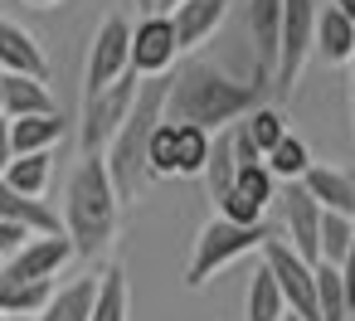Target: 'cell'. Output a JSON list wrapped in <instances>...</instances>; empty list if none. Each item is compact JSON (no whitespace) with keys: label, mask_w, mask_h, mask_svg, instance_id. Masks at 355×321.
Wrapping results in <instances>:
<instances>
[{"label":"cell","mask_w":355,"mask_h":321,"mask_svg":"<svg viewBox=\"0 0 355 321\" xmlns=\"http://www.w3.org/2000/svg\"><path fill=\"white\" fill-rule=\"evenodd\" d=\"M316 321H350L345 287H340V272L331 263H316Z\"/></svg>","instance_id":"obj_29"},{"label":"cell","mask_w":355,"mask_h":321,"mask_svg":"<svg viewBox=\"0 0 355 321\" xmlns=\"http://www.w3.org/2000/svg\"><path fill=\"white\" fill-rule=\"evenodd\" d=\"M316 0H282V35H277V93L287 98L302 78V69L311 64V49H316Z\"/></svg>","instance_id":"obj_6"},{"label":"cell","mask_w":355,"mask_h":321,"mask_svg":"<svg viewBox=\"0 0 355 321\" xmlns=\"http://www.w3.org/2000/svg\"><path fill=\"white\" fill-rule=\"evenodd\" d=\"M277 35H282V0H248V40H253V78L272 83L277 69Z\"/></svg>","instance_id":"obj_15"},{"label":"cell","mask_w":355,"mask_h":321,"mask_svg":"<svg viewBox=\"0 0 355 321\" xmlns=\"http://www.w3.org/2000/svg\"><path fill=\"white\" fill-rule=\"evenodd\" d=\"M25 6H35V10H49V6H64V0H25Z\"/></svg>","instance_id":"obj_39"},{"label":"cell","mask_w":355,"mask_h":321,"mask_svg":"<svg viewBox=\"0 0 355 321\" xmlns=\"http://www.w3.org/2000/svg\"><path fill=\"white\" fill-rule=\"evenodd\" d=\"M268 234H272L268 224H229V219H209V224L200 229V238H195L190 263H185V287H205L219 268H229L234 258L263 248Z\"/></svg>","instance_id":"obj_4"},{"label":"cell","mask_w":355,"mask_h":321,"mask_svg":"<svg viewBox=\"0 0 355 321\" xmlns=\"http://www.w3.org/2000/svg\"><path fill=\"white\" fill-rule=\"evenodd\" d=\"M326 214H345V219H355V175H345L340 166H311L302 180H297Z\"/></svg>","instance_id":"obj_17"},{"label":"cell","mask_w":355,"mask_h":321,"mask_svg":"<svg viewBox=\"0 0 355 321\" xmlns=\"http://www.w3.org/2000/svg\"><path fill=\"white\" fill-rule=\"evenodd\" d=\"M0 93H6V117L10 122H20V117H54L59 112L49 83H40V78H6L0 73Z\"/></svg>","instance_id":"obj_19"},{"label":"cell","mask_w":355,"mask_h":321,"mask_svg":"<svg viewBox=\"0 0 355 321\" xmlns=\"http://www.w3.org/2000/svg\"><path fill=\"white\" fill-rule=\"evenodd\" d=\"M263 88L258 78H234L205 59H190L185 69L171 73V93H166V122H185L200 132H224L239 117H248L253 107H263Z\"/></svg>","instance_id":"obj_1"},{"label":"cell","mask_w":355,"mask_h":321,"mask_svg":"<svg viewBox=\"0 0 355 321\" xmlns=\"http://www.w3.org/2000/svg\"><path fill=\"white\" fill-rule=\"evenodd\" d=\"M54 297V282H0V316H40Z\"/></svg>","instance_id":"obj_27"},{"label":"cell","mask_w":355,"mask_h":321,"mask_svg":"<svg viewBox=\"0 0 355 321\" xmlns=\"http://www.w3.org/2000/svg\"><path fill=\"white\" fill-rule=\"evenodd\" d=\"M282 224H287V248L302 263H321V205L302 190V185H282Z\"/></svg>","instance_id":"obj_13"},{"label":"cell","mask_w":355,"mask_h":321,"mask_svg":"<svg viewBox=\"0 0 355 321\" xmlns=\"http://www.w3.org/2000/svg\"><path fill=\"white\" fill-rule=\"evenodd\" d=\"M258 253H263V268L272 272V282H277V292H282V302H287V316L316 321V268L302 263V258L287 248V238H277V234H268V243H263Z\"/></svg>","instance_id":"obj_8"},{"label":"cell","mask_w":355,"mask_h":321,"mask_svg":"<svg viewBox=\"0 0 355 321\" xmlns=\"http://www.w3.org/2000/svg\"><path fill=\"white\" fill-rule=\"evenodd\" d=\"M117 214H122V205H117V190L107 180L103 156H83L73 166V175H69L64 214H59L64 238L73 243V253H83V258L103 253L117 238Z\"/></svg>","instance_id":"obj_3"},{"label":"cell","mask_w":355,"mask_h":321,"mask_svg":"<svg viewBox=\"0 0 355 321\" xmlns=\"http://www.w3.org/2000/svg\"><path fill=\"white\" fill-rule=\"evenodd\" d=\"M282 321H297V316H282Z\"/></svg>","instance_id":"obj_41"},{"label":"cell","mask_w":355,"mask_h":321,"mask_svg":"<svg viewBox=\"0 0 355 321\" xmlns=\"http://www.w3.org/2000/svg\"><path fill=\"white\" fill-rule=\"evenodd\" d=\"M331 6H336V10H340V15H345V20L355 25V0H331Z\"/></svg>","instance_id":"obj_37"},{"label":"cell","mask_w":355,"mask_h":321,"mask_svg":"<svg viewBox=\"0 0 355 321\" xmlns=\"http://www.w3.org/2000/svg\"><path fill=\"white\" fill-rule=\"evenodd\" d=\"M166 93H171V78H141L127 122L117 127V137L103 151V166H107V180L117 190V205H132L146 190V151H151L156 127L166 122Z\"/></svg>","instance_id":"obj_2"},{"label":"cell","mask_w":355,"mask_h":321,"mask_svg":"<svg viewBox=\"0 0 355 321\" xmlns=\"http://www.w3.org/2000/svg\"><path fill=\"white\" fill-rule=\"evenodd\" d=\"M340 287H345V306H350V316H355V243H350V253L340 258Z\"/></svg>","instance_id":"obj_33"},{"label":"cell","mask_w":355,"mask_h":321,"mask_svg":"<svg viewBox=\"0 0 355 321\" xmlns=\"http://www.w3.org/2000/svg\"><path fill=\"white\" fill-rule=\"evenodd\" d=\"M137 88H141V78L127 73L122 83L103 88L98 98H83V156H103L107 151V141L117 137V127L127 122V112L137 103Z\"/></svg>","instance_id":"obj_9"},{"label":"cell","mask_w":355,"mask_h":321,"mask_svg":"<svg viewBox=\"0 0 355 321\" xmlns=\"http://www.w3.org/2000/svg\"><path fill=\"white\" fill-rule=\"evenodd\" d=\"M137 10H141V20H151V15H161V0H137Z\"/></svg>","instance_id":"obj_36"},{"label":"cell","mask_w":355,"mask_h":321,"mask_svg":"<svg viewBox=\"0 0 355 321\" xmlns=\"http://www.w3.org/2000/svg\"><path fill=\"white\" fill-rule=\"evenodd\" d=\"M321 263H331V268H340V258L350 253V243H355V219H345V214H326L321 209Z\"/></svg>","instance_id":"obj_31"},{"label":"cell","mask_w":355,"mask_h":321,"mask_svg":"<svg viewBox=\"0 0 355 321\" xmlns=\"http://www.w3.org/2000/svg\"><path fill=\"white\" fill-rule=\"evenodd\" d=\"M311 54L321 64H350L355 59V25L336 6H321L316 10V49Z\"/></svg>","instance_id":"obj_18"},{"label":"cell","mask_w":355,"mask_h":321,"mask_svg":"<svg viewBox=\"0 0 355 321\" xmlns=\"http://www.w3.org/2000/svg\"><path fill=\"white\" fill-rule=\"evenodd\" d=\"M127 316H132V287H127L122 263H112V268L98 272V297H93L88 321H127Z\"/></svg>","instance_id":"obj_23"},{"label":"cell","mask_w":355,"mask_h":321,"mask_svg":"<svg viewBox=\"0 0 355 321\" xmlns=\"http://www.w3.org/2000/svg\"><path fill=\"white\" fill-rule=\"evenodd\" d=\"M243 316H248V321H282V316H287V302H282V292H277V282H272V272H268L263 263L253 268Z\"/></svg>","instance_id":"obj_26"},{"label":"cell","mask_w":355,"mask_h":321,"mask_svg":"<svg viewBox=\"0 0 355 321\" xmlns=\"http://www.w3.org/2000/svg\"><path fill=\"white\" fill-rule=\"evenodd\" d=\"M243 127H248V137H253V146L268 156L282 137H287V112L277 107V103H263V107H253L248 117H243Z\"/></svg>","instance_id":"obj_30"},{"label":"cell","mask_w":355,"mask_h":321,"mask_svg":"<svg viewBox=\"0 0 355 321\" xmlns=\"http://www.w3.org/2000/svg\"><path fill=\"white\" fill-rule=\"evenodd\" d=\"M49 171H54V151H44V156H15L0 180H6L15 195H25V200H40L44 185H49Z\"/></svg>","instance_id":"obj_25"},{"label":"cell","mask_w":355,"mask_h":321,"mask_svg":"<svg viewBox=\"0 0 355 321\" xmlns=\"http://www.w3.org/2000/svg\"><path fill=\"white\" fill-rule=\"evenodd\" d=\"M175 59H180V44H175V30L166 15L132 25V73L137 78H171Z\"/></svg>","instance_id":"obj_10"},{"label":"cell","mask_w":355,"mask_h":321,"mask_svg":"<svg viewBox=\"0 0 355 321\" xmlns=\"http://www.w3.org/2000/svg\"><path fill=\"white\" fill-rule=\"evenodd\" d=\"M0 224H25L30 234H64V224H59V214L44 205V200H25V195H15L6 180H0Z\"/></svg>","instance_id":"obj_20"},{"label":"cell","mask_w":355,"mask_h":321,"mask_svg":"<svg viewBox=\"0 0 355 321\" xmlns=\"http://www.w3.org/2000/svg\"><path fill=\"white\" fill-rule=\"evenodd\" d=\"M0 117H6V93H0Z\"/></svg>","instance_id":"obj_40"},{"label":"cell","mask_w":355,"mask_h":321,"mask_svg":"<svg viewBox=\"0 0 355 321\" xmlns=\"http://www.w3.org/2000/svg\"><path fill=\"white\" fill-rule=\"evenodd\" d=\"M93 297H98V277H73L69 287H54L49 306L35 321H88L93 316Z\"/></svg>","instance_id":"obj_22"},{"label":"cell","mask_w":355,"mask_h":321,"mask_svg":"<svg viewBox=\"0 0 355 321\" xmlns=\"http://www.w3.org/2000/svg\"><path fill=\"white\" fill-rule=\"evenodd\" d=\"M0 73H6V78H40V83H49L44 44L25 25H15V20H0Z\"/></svg>","instance_id":"obj_14"},{"label":"cell","mask_w":355,"mask_h":321,"mask_svg":"<svg viewBox=\"0 0 355 321\" xmlns=\"http://www.w3.org/2000/svg\"><path fill=\"white\" fill-rule=\"evenodd\" d=\"M224 15H229V0H185V6L171 15V30H175L180 54H195L200 44H209L219 35Z\"/></svg>","instance_id":"obj_16"},{"label":"cell","mask_w":355,"mask_h":321,"mask_svg":"<svg viewBox=\"0 0 355 321\" xmlns=\"http://www.w3.org/2000/svg\"><path fill=\"white\" fill-rule=\"evenodd\" d=\"M10 161H15V146H10V117H0V175H6Z\"/></svg>","instance_id":"obj_34"},{"label":"cell","mask_w":355,"mask_h":321,"mask_svg":"<svg viewBox=\"0 0 355 321\" xmlns=\"http://www.w3.org/2000/svg\"><path fill=\"white\" fill-rule=\"evenodd\" d=\"M0 321H6V316H0Z\"/></svg>","instance_id":"obj_42"},{"label":"cell","mask_w":355,"mask_h":321,"mask_svg":"<svg viewBox=\"0 0 355 321\" xmlns=\"http://www.w3.org/2000/svg\"><path fill=\"white\" fill-rule=\"evenodd\" d=\"M234 175H239V166H234L229 127H224V132H214V141H209V161H205V185H209V200H214V205L234 190Z\"/></svg>","instance_id":"obj_28"},{"label":"cell","mask_w":355,"mask_h":321,"mask_svg":"<svg viewBox=\"0 0 355 321\" xmlns=\"http://www.w3.org/2000/svg\"><path fill=\"white\" fill-rule=\"evenodd\" d=\"M132 73V25L122 15H103L93 44H88V64H83V98H98L103 88L122 83Z\"/></svg>","instance_id":"obj_7"},{"label":"cell","mask_w":355,"mask_h":321,"mask_svg":"<svg viewBox=\"0 0 355 321\" xmlns=\"http://www.w3.org/2000/svg\"><path fill=\"white\" fill-rule=\"evenodd\" d=\"M263 166L272 171V180H277V185H297V180H302L316 161H311V146H306L297 132H287V137H282V141L263 156Z\"/></svg>","instance_id":"obj_24"},{"label":"cell","mask_w":355,"mask_h":321,"mask_svg":"<svg viewBox=\"0 0 355 321\" xmlns=\"http://www.w3.org/2000/svg\"><path fill=\"white\" fill-rule=\"evenodd\" d=\"M73 258V243L64 234H35L10 263H0V282H54L59 268Z\"/></svg>","instance_id":"obj_11"},{"label":"cell","mask_w":355,"mask_h":321,"mask_svg":"<svg viewBox=\"0 0 355 321\" xmlns=\"http://www.w3.org/2000/svg\"><path fill=\"white\" fill-rule=\"evenodd\" d=\"M64 132H69V122L59 112L54 117H20V122H10V146H15V156H44L64 141Z\"/></svg>","instance_id":"obj_21"},{"label":"cell","mask_w":355,"mask_h":321,"mask_svg":"<svg viewBox=\"0 0 355 321\" xmlns=\"http://www.w3.org/2000/svg\"><path fill=\"white\" fill-rule=\"evenodd\" d=\"M209 132L185 127V122H161L146 151V180H195L205 175L209 161Z\"/></svg>","instance_id":"obj_5"},{"label":"cell","mask_w":355,"mask_h":321,"mask_svg":"<svg viewBox=\"0 0 355 321\" xmlns=\"http://www.w3.org/2000/svg\"><path fill=\"white\" fill-rule=\"evenodd\" d=\"M272 200H277L272 171H268V166H248V171L234 175V190H229L214 209H219V219H229V224H263V214H268Z\"/></svg>","instance_id":"obj_12"},{"label":"cell","mask_w":355,"mask_h":321,"mask_svg":"<svg viewBox=\"0 0 355 321\" xmlns=\"http://www.w3.org/2000/svg\"><path fill=\"white\" fill-rule=\"evenodd\" d=\"M180 6H185V0H161V15H166V20H171V15H175V10H180Z\"/></svg>","instance_id":"obj_38"},{"label":"cell","mask_w":355,"mask_h":321,"mask_svg":"<svg viewBox=\"0 0 355 321\" xmlns=\"http://www.w3.org/2000/svg\"><path fill=\"white\" fill-rule=\"evenodd\" d=\"M30 238H35V234H30L25 224H0V263H10Z\"/></svg>","instance_id":"obj_32"},{"label":"cell","mask_w":355,"mask_h":321,"mask_svg":"<svg viewBox=\"0 0 355 321\" xmlns=\"http://www.w3.org/2000/svg\"><path fill=\"white\" fill-rule=\"evenodd\" d=\"M345 69H350V137H355V59H350Z\"/></svg>","instance_id":"obj_35"}]
</instances>
